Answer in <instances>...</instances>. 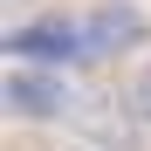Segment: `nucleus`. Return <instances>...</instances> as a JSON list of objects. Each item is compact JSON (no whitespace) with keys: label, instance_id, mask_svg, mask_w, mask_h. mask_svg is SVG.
<instances>
[{"label":"nucleus","instance_id":"nucleus-1","mask_svg":"<svg viewBox=\"0 0 151 151\" xmlns=\"http://www.w3.org/2000/svg\"><path fill=\"white\" fill-rule=\"evenodd\" d=\"M83 103V83L69 69H48V62H7V83H0V110L21 131H62Z\"/></svg>","mask_w":151,"mask_h":151},{"label":"nucleus","instance_id":"nucleus-2","mask_svg":"<svg viewBox=\"0 0 151 151\" xmlns=\"http://www.w3.org/2000/svg\"><path fill=\"white\" fill-rule=\"evenodd\" d=\"M83 35H89L96 62L137 69L151 55V7L144 0H96V7H83Z\"/></svg>","mask_w":151,"mask_h":151},{"label":"nucleus","instance_id":"nucleus-3","mask_svg":"<svg viewBox=\"0 0 151 151\" xmlns=\"http://www.w3.org/2000/svg\"><path fill=\"white\" fill-rule=\"evenodd\" d=\"M62 131L76 137V151H137V110H131V96L117 89H83V103H76V117L62 124Z\"/></svg>","mask_w":151,"mask_h":151},{"label":"nucleus","instance_id":"nucleus-4","mask_svg":"<svg viewBox=\"0 0 151 151\" xmlns=\"http://www.w3.org/2000/svg\"><path fill=\"white\" fill-rule=\"evenodd\" d=\"M76 55H89V35H83V14H62V21H21L14 28V62H48V69H69Z\"/></svg>","mask_w":151,"mask_h":151},{"label":"nucleus","instance_id":"nucleus-5","mask_svg":"<svg viewBox=\"0 0 151 151\" xmlns=\"http://www.w3.org/2000/svg\"><path fill=\"white\" fill-rule=\"evenodd\" d=\"M124 96H131V110H137V124L151 131V55H144L137 69H124Z\"/></svg>","mask_w":151,"mask_h":151},{"label":"nucleus","instance_id":"nucleus-6","mask_svg":"<svg viewBox=\"0 0 151 151\" xmlns=\"http://www.w3.org/2000/svg\"><path fill=\"white\" fill-rule=\"evenodd\" d=\"M41 7H48V0H0V14H7V21H14V28H21V21H35Z\"/></svg>","mask_w":151,"mask_h":151}]
</instances>
